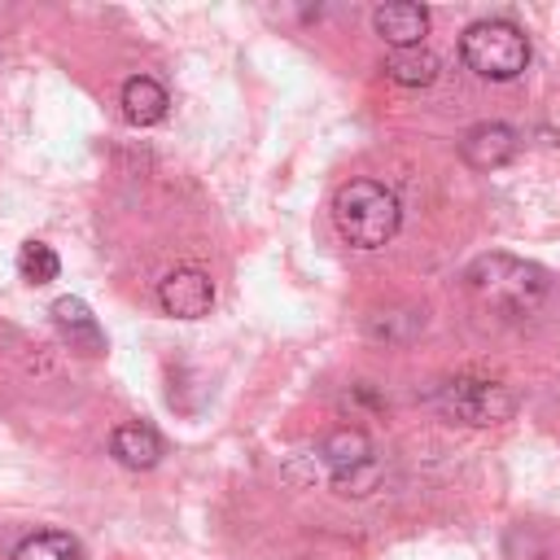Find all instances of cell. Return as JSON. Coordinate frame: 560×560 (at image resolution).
<instances>
[{
    "instance_id": "6da1fadb",
    "label": "cell",
    "mask_w": 560,
    "mask_h": 560,
    "mask_svg": "<svg viewBox=\"0 0 560 560\" xmlns=\"http://www.w3.org/2000/svg\"><path fill=\"white\" fill-rule=\"evenodd\" d=\"M332 223L354 249H381L402 223L398 197L376 179H350L332 192Z\"/></svg>"
},
{
    "instance_id": "7a4b0ae2",
    "label": "cell",
    "mask_w": 560,
    "mask_h": 560,
    "mask_svg": "<svg viewBox=\"0 0 560 560\" xmlns=\"http://www.w3.org/2000/svg\"><path fill=\"white\" fill-rule=\"evenodd\" d=\"M464 280L486 306H499V311H512V315H529L547 298V271L525 262V258H512V254L472 258Z\"/></svg>"
},
{
    "instance_id": "3957f363",
    "label": "cell",
    "mask_w": 560,
    "mask_h": 560,
    "mask_svg": "<svg viewBox=\"0 0 560 560\" xmlns=\"http://www.w3.org/2000/svg\"><path fill=\"white\" fill-rule=\"evenodd\" d=\"M459 57L472 74L508 83L529 66V39L508 18H481L459 35Z\"/></svg>"
},
{
    "instance_id": "277c9868",
    "label": "cell",
    "mask_w": 560,
    "mask_h": 560,
    "mask_svg": "<svg viewBox=\"0 0 560 560\" xmlns=\"http://www.w3.org/2000/svg\"><path fill=\"white\" fill-rule=\"evenodd\" d=\"M442 407L464 420V424H503L512 411H516V398L508 385L499 381H481V376H455L451 385H442Z\"/></svg>"
},
{
    "instance_id": "5b68a950",
    "label": "cell",
    "mask_w": 560,
    "mask_h": 560,
    "mask_svg": "<svg viewBox=\"0 0 560 560\" xmlns=\"http://www.w3.org/2000/svg\"><path fill=\"white\" fill-rule=\"evenodd\" d=\"M158 306L171 319H201L214 306V280L201 267H175L158 284Z\"/></svg>"
},
{
    "instance_id": "8992f818",
    "label": "cell",
    "mask_w": 560,
    "mask_h": 560,
    "mask_svg": "<svg viewBox=\"0 0 560 560\" xmlns=\"http://www.w3.org/2000/svg\"><path fill=\"white\" fill-rule=\"evenodd\" d=\"M459 158L472 171H499L516 158V131L508 122H477L459 140Z\"/></svg>"
},
{
    "instance_id": "52a82bcc",
    "label": "cell",
    "mask_w": 560,
    "mask_h": 560,
    "mask_svg": "<svg viewBox=\"0 0 560 560\" xmlns=\"http://www.w3.org/2000/svg\"><path fill=\"white\" fill-rule=\"evenodd\" d=\"M372 26L389 48H420L429 35V13L411 0H385V4H376Z\"/></svg>"
},
{
    "instance_id": "ba28073f",
    "label": "cell",
    "mask_w": 560,
    "mask_h": 560,
    "mask_svg": "<svg viewBox=\"0 0 560 560\" xmlns=\"http://www.w3.org/2000/svg\"><path fill=\"white\" fill-rule=\"evenodd\" d=\"M118 105H122V118L131 127H158L171 109V96L153 74H131L118 92Z\"/></svg>"
},
{
    "instance_id": "9c48e42d",
    "label": "cell",
    "mask_w": 560,
    "mask_h": 560,
    "mask_svg": "<svg viewBox=\"0 0 560 560\" xmlns=\"http://www.w3.org/2000/svg\"><path fill=\"white\" fill-rule=\"evenodd\" d=\"M52 324L61 328V337L70 341V346H79L83 354H101L105 350V332H101V324H96V315H92V306L83 302V298H57L52 302Z\"/></svg>"
},
{
    "instance_id": "30bf717a",
    "label": "cell",
    "mask_w": 560,
    "mask_h": 560,
    "mask_svg": "<svg viewBox=\"0 0 560 560\" xmlns=\"http://www.w3.org/2000/svg\"><path fill=\"white\" fill-rule=\"evenodd\" d=\"M109 455H114L122 468L144 472V468H153V464L162 459V438H158L153 424L127 420V424H118V429L109 433Z\"/></svg>"
},
{
    "instance_id": "8fae6325",
    "label": "cell",
    "mask_w": 560,
    "mask_h": 560,
    "mask_svg": "<svg viewBox=\"0 0 560 560\" xmlns=\"http://www.w3.org/2000/svg\"><path fill=\"white\" fill-rule=\"evenodd\" d=\"M319 459H324L328 477H332V481H341L346 472H354V468H368V464H372V442H368V433H363V429H337V433H328V442L319 446Z\"/></svg>"
},
{
    "instance_id": "7c38bea8",
    "label": "cell",
    "mask_w": 560,
    "mask_h": 560,
    "mask_svg": "<svg viewBox=\"0 0 560 560\" xmlns=\"http://www.w3.org/2000/svg\"><path fill=\"white\" fill-rule=\"evenodd\" d=\"M385 74L402 88H429L438 79V57L420 44V48H389L385 57Z\"/></svg>"
},
{
    "instance_id": "4fadbf2b",
    "label": "cell",
    "mask_w": 560,
    "mask_h": 560,
    "mask_svg": "<svg viewBox=\"0 0 560 560\" xmlns=\"http://www.w3.org/2000/svg\"><path fill=\"white\" fill-rule=\"evenodd\" d=\"M9 560H83V547L74 534H61V529H39L31 538H22L13 547Z\"/></svg>"
},
{
    "instance_id": "5bb4252c",
    "label": "cell",
    "mask_w": 560,
    "mask_h": 560,
    "mask_svg": "<svg viewBox=\"0 0 560 560\" xmlns=\"http://www.w3.org/2000/svg\"><path fill=\"white\" fill-rule=\"evenodd\" d=\"M18 276H22L26 284H48V280H57V276H61L57 249L44 245V241H22V249H18Z\"/></svg>"
}]
</instances>
